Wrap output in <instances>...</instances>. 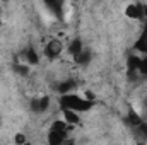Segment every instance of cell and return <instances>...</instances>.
Here are the masks:
<instances>
[{"label":"cell","instance_id":"obj_7","mask_svg":"<svg viewBox=\"0 0 147 145\" xmlns=\"http://www.w3.org/2000/svg\"><path fill=\"white\" fill-rule=\"evenodd\" d=\"M22 58H24V62H26L28 67H36V65H39V55H38L36 48H33V46H29V48H26L22 51Z\"/></svg>","mask_w":147,"mask_h":145},{"label":"cell","instance_id":"obj_21","mask_svg":"<svg viewBox=\"0 0 147 145\" xmlns=\"http://www.w3.org/2000/svg\"><path fill=\"white\" fill-rule=\"evenodd\" d=\"M0 121H2V114H0Z\"/></svg>","mask_w":147,"mask_h":145},{"label":"cell","instance_id":"obj_8","mask_svg":"<svg viewBox=\"0 0 147 145\" xmlns=\"http://www.w3.org/2000/svg\"><path fill=\"white\" fill-rule=\"evenodd\" d=\"M84 50H86V48H84V43H82L80 38H74V39L69 41V44H67V51H69V55H70L72 58H77Z\"/></svg>","mask_w":147,"mask_h":145},{"label":"cell","instance_id":"obj_10","mask_svg":"<svg viewBox=\"0 0 147 145\" xmlns=\"http://www.w3.org/2000/svg\"><path fill=\"white\" fill-rule=\"evenodd\" d=\"M60 111H62V114H63L62 119H63L69 126H79V125L82 123L79 113H74V111H70V109H60Z\"/></svg>","mask_w":147,"mask_h":145},{"label":"cell","instance_id":"obj_3","mask_svg":"<svg viewBox=\"0 0 147 145\" xmlns=\"http://www.w3.org/2000/svg\"><path fill=\"white\" fill-rule=\"evenodd\" d=\"M50 104H51V97L50 96H39V97H33L31 99L29 108H31L33 113L41 114V113H46L50 109Z\"/></svg>","mask_w":147,"mask_h":145},{"label":"cell","instance_id":"obj_11","mask_svg":"<svg viewBox=\"0 0 147 145\" xmlns=\"http://www.w3.org/2000/svg\"><path fill=\"white\" fill-rule=\"evenodd\" d=\"M91 58H92V55H91L87 50H84L77 58H74V63L79 65V67H87V65L91 63Z\"/></svg>","mask_w":147,"mask_h":145},{"label":"cell","instance_id":"obj_12","mask_svg":"<svg viewBox=\"0 0 147 145\" xmlns=\"http://www.w3.org/2000/svg\"><path fill=\"white\" fill-rule=\"evenodd\" d=\"M50 130H55V132H60V133H69V125L63 119H55L51 123Z\"/></svg>","mask_w":147,"mask_h":145},{"label":"cell","instance_id":"obj_6","mask_svg":"<svg viewBox=\"0 0 147 145\" xmlns=\"http://www.w3.org/2000/svg\"><path fill=\"white\" fill-rule=\"evenodd\" d=\"M75 87H77V82L74 79H67V80H60L55 85V91L60 96H67V94H74L75 92Z\"/></svg>","mask_w":147,"mask_h":145},{"label":"cell","instance_id":"obj_2","mask_svg":"<svg viewBox=\"0 0 147 145\" xmlns=\"http://www.w3.org/2000/svg\"><path fill=\"white\" fill-rule=\"evenodd\" d=\"M63 50H65L63 41H62L60 38H51V39L46 41V44H45V48H43V53H45V56H46L48 60L53 62V60H58V58L62 56Z\"/></svg>","mask_w":147,"mask_h":145},{"label":"cell","instance_id":"obj_18","mask_svg":"<svg viewBox=\"0 0 147 145\" xmlns=\"http://www.w3.org/2000/svg\"><path fill=\"white\" fill-rule=\"evenodd\" d=\"M63 145H75V140H74L72 137H67L65 142H63Z\"/></svg>","mask_w":147,"mask_h":145},{"label":"cell","instance_id":"obj_5","mask_svg":"<svg viewBox=\"0 0 147 145\" xmlns=\"http://www.w3.org/2000/svg\"><path fill=\"white\" fill-rule=\"evenodd\" d=\"M125 121H127V125L130 126V128H134V130H137L146 119H144V116L137 111L135 108H132V106H128V113H127V118H125Z\"/></svg>","mask_w":147,"mask_h":145},{"label":"cell","instance_id":"obj_16","mask_svg":"<svg viewBox=\"0 0 147 145\" xmlns=\"http://www.w3.org/2000/svg\"><path fill=\"white\" fill-rule=\"evenodd\" d=\"M82 97H84L86 101H89V103H96V99H98V97H96V94H94L91 89H86V91H84V94H82Z\"/></svg>","mask_w":147,"mask_h":145},{"label":"cell","instance_id":"obj_14","mask_svg":"<svg viewBox=\"0 0 147 145\" xmlns=\"http://www.w3.org/2000/svg\"><path fill=\"white\" fill-rule=\"evenodd\" d=\"M14 144L16 145H28V137L24 133H16L14 135Z\"/></svg>","mask_w":147,"mask_h":145},{"label":"cell","instance_id":"obj_9","mask_svg":"<svg viewBox=\"0 0 147 145\" xmlns=\"http://www.w3.org/2000/svg\"><path fill=\"white\" fill-rule=\"evenodd\" d=\"M67 137H69V133H60V132H55V130H48L46 145H63Z\"/></svg>","mask_w":147,"mask_h":145},{"label":"cell","instance_id":"obj_1","mask_svg":"<svg viewBox=\"0 0 147 145\" xmlns=\"http://www.w3.org/2000/svg\"><path fill=\"white\" fill-rule=\"evenodd\" d=\"M58 103H60V109H70L74 113H87V111H91V109L96 106V103H89V101H86L82 96H79V94H67V96H60V99H58Z\"/></svg>","mask_w":147,"mask_h":145},{"label":"cell","instance_id":"obj_15","mask_svg":"<svg viewBox=\"0 0 147 145\" xmlns=\"http://www.w3.org/2000/svg\"><path fill=\"white\" fill-rule=\"evenodd\" d=\"M139 75L147 79V56H142V62H140V67H139Z\"/></svg>","mask_w":147,"mask_h":145},{"label":"cell","instance_id":"obj_4","mask_svg":"<svg viewBox=\"0 0 147 145\" xmlns=\"http://www.w3.org/2000/svg\"><path fill=\"white\" fill-rule=\"evenodd\" d=\"M134 51L137 53V55H144V56H147V22L146 26H144V29L140 31V34L137 36V39H135V43H134Z\"/></svg>","mask_w":147,"mask_h":145},{"label":"cell","instance_id":"obj_17","mask_svg":"<svg viewBox=\"0 0 147 145\" xmlns=\"http://www.w3.org/2000/svg\"><path fill=\"white\" fill-rule=\"evenodd\" d=\"M137 132L140 133V137H142V142H146L147 140V121H144L139 128H137Z\"/></svg>","mask_w":147,"mask_h":145},{"label":"cell","instance_id":"obj_13","mask_svg":"<svg viewBox=\"0 0 147 145\" xmlns=\"http://www.w3.org/2000/svg\"><path fill=\"white\" fill-rule=\"evenodd\" d=\"M14 68H16V72L19 73V75H22V77H28V75H29V70H31V68H29L28 65H24V63H17Z\"/></svg>","mask_w":147,"mask_h":145},{"label":"cell","instance_id":"obj_20","mask_svg":"<svg viewBox=\"0 0 147 145\" xmlns=\"http://www.w3.org/2000/svg\"><path fill=\"white\" fill-rule=\"evenodd\" d=\"M137 145H147V144H146V142H139Z\"/></svg>","mask_w":147,"mask_h":145},{"label":"cell","instance_id":"obj_19","mask_svg":"<svg viewBox=\"0 0 147 145\" xmlns=\"http://www.w3.org/2000/svg\"><path fill=\"white\" fill-rule=\"evenodd\" d=\"M2 24H3V14H2V9H0V28H2Z\"/></svg>","mask_w":147,"mask_h":145}]
</instances>
